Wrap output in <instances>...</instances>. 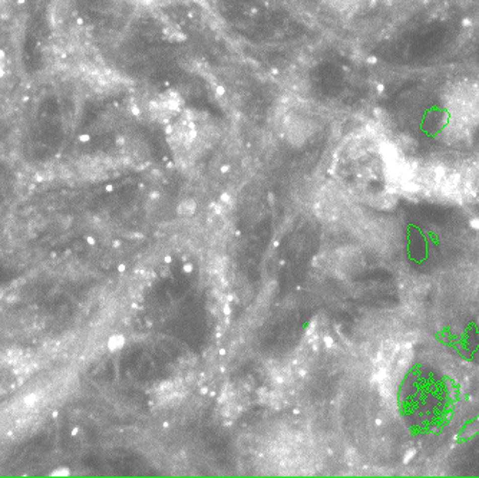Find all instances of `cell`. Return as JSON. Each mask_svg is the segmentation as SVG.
Segmentation results:
<instances>
[{"instance_id": "cell-1", "label": "cell", "mask_w": 479, "mask_h": 478, "mask_svg": "<svg viewBox=\"0 0 479 478\" xmlns=\"http://www.w3.org/2000/svg\"><path fill=\"white\" fill-rule=\"evenodd\" d=\"M194 210H195V203H192V201H185L179 206L181 214H192Z\"/></svg>"}, {"instance_id": "cell-2", "label": "cell", "mask_w": 479, "mask_h": 478, "mask_svg": "<svg viewBox=\"0 0 479 478\" xmlns=\"http://www.w3.org/2000/svg\"><path fill=\"white\" fill-rule=\"evenodd\" d=\"M123 345V338L122 336H113L109 340V347L111 349H119Z\"/></svg>"}, {"instance_id": "cell-3", "label": "cell", "mask_w": 479, "mask_h": 478, "mask_svg": "<svg viewBox=\"0 0 479 478\" xmlns=\"http://www.w3.org/2000/svg\"><path fill=\"white\" fill-rule=\"evenodd\" d=\"M3 74H5V59L0 55V79H2Z\"/></svg>"}, {"instance_id": "cell-4", "label": "cell", "mask_w": 479, "mask_h": 478, "mask_svg": "<svg viewBox=\"0 0 479 478\" xmlns=\"http://www.w3.org/2000/svg\"><path fill=\"white\" fill-rule=\"evenodd\" d=\"M326 343H327V346H330V345H331V339L326 338Z\"/></svg>"}]
</instances>
